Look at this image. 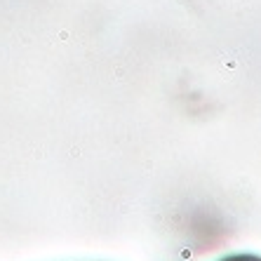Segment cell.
<instances>
[{"label":"cell","mask_w":261,"mask_h":261,"mask_svg":"<svg viewBox=\"0 0 261 261\" xmlns=\"http://www.w3.org/2000/svg\"><path fill=\"white\" fill-rule=\"evenodd\" d=\"M219 261H261V256H256V254H228V256H224V259H219Z\"/></svg>","instance_id":"cell-1"}]
</instances>
